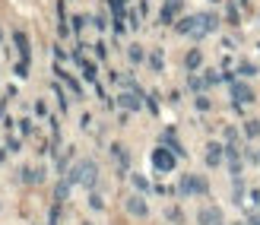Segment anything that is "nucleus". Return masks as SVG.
<instances>
[{"instance_id":"a211bd4d","label":"nucleus","mask_w":260,"mask_h":225,"mask_svg":"<svg viewBox=\"0 0 260 225\" xmlns=\"http://www.w3.org/2000/svg\"><path fill=\"white\" fill-rule=\"evenodd\" d=\"M130 181H134V187H137L140 194H146V190H149V181L143 178V175H134V178H130Z\"/></svg>"},{"instance_id":"aec40b11","label":"nucleus","mask_w":260,"mask_h":225,"mask_svg":"<svg viewBox=\"0 0 260 225\" xmlns=\"http://www.w3.org/2000/svg\"><path fill=\"white\" fill-rule=\"evenodd\" d=\"M244 134H248V137H260V121H248V124H244Z\"/></svg>"},{"instance_id":"b1692460","label":"nucleus","mask_w":260,"mask_h":225,"mask_svg":"<svg viewBox=\"0 0 260 225\" xmlns=\"http://www.w3.org/2000/svg\"><path fill=\"white\" fill-rule=\"evenodd\" d=\"M168 219H172V222H181L184 216H181V209H178V206H172V209H168Z\"/></svg>"},{"instance_id":"6e6552de","label":"nucleus","mask_w":260,"mask_h":225,"mask_svg":"<svg viewBox=\"0 0 260 225\" xmlns=\"http://www.w3.org/2000/svg\"><path fill=\"white\" fill-rule=\"evenodd\" d=\"M13 42H16V48H19V60L29 63V38H25V32H16V35H13Z\"/></svg>"},{"instance_id":"f257e3e1","label":"nucleus","mask_w":260,"mask_h":225,"mask_svg":"<svg viewBox=\"0 0 260 225\" xmlns=\"http://www.w3.org/2000/svg\"><path fill=\"white\" fill-rule=\"evenodd\" d=\"M219 25V19L213 16V13H193V16H184L175 22L178 35H190V38H206L213 29Z\"/></svg>"},{"instance_id":"412c9836","label":"nucleus","mask_w":260,"mask_h":225,"mask_svg":"<svg viewBox=\"0 0 260 225\" xmlns=\"http://www.w3.org/2000/svg\"><path fill=\"white\" fill-rule=\"evenodd\" d=\"M149 67L152 70H162V51H152V54H149Z\"/></svg>"},{"instance_id":"f3484780","label":"nucleus","mask_w":260,"mask_h":225,"mask_svg":"<svg viewBox=\"0 0 260 225\" xmlns=\"http://www.w3.org/2000/svg\"><path fill=\"white\" fill-rule=\"evenodd\" d=\"M127 57H130V63H143V48L140 45H130L127 48Z\"/></svg>"},{"instance_id":"c85d7f7f","label":"nucleus","mask_w":260,"mask_h":225,"mask_svg":"<svg viewBox=\"0 0 260 225\" xmlns=\"http://www.w3.org/2000/svg\"><path fill=\"white\" fill-rule=\"evenodd\" d=\"M0 42H4V32H0Z\"/></svg>"},{"instance_id":"cd10ccee","label":"nucleus","mask_w":260,"mask_h":225,"mask_svg":"<svg viewBox=\"0 0 260 225\" xmlns=\"http://www.w3.org/2000/svg\"><path fill=\"white\" fill-rule=\"evenodd\" d=\"M248 225H260V213H251L248 216Z\"/></svg>"},{"instance_id":"423d86ee","label":"nucleus","mask_w":260,"mask_h":225,"mask_svg":"<svg viewBox=\"0 0 260 225\" xmlns=\"http://www.w3.org/2000/svg\"><path fill=\"white\" fill-rule=\"evenodd\" d=\"M197 222H200V225H219V222H222V213H219L216 206H206V209H200Z\"/></svg>"},{"instance_id":"5701e85b","label":"nucleus","mask_w":260,"mask_h":225,"mask_svg":"<svg viewBox=\"0 0 260 225\" xmlns=\"http://www.w3.org/2000/svg\"><path fill=\"white\" fill-rule=\"evenodd\" d=\"M89 203H92V209H102L105 203H102V197L99 194H89Z\"/></svg>"},{"instance_id":"9d476101","label":"nucleus","mask_w":260,"mask_h":225,"mask_svg":"<svg viewBox=\"0 0 260 225\" xmlns=\"http://www.w3.org/2000/svg\"><path fill=\"white\" fill-rule=\"evenodd\" d=\"M162 146H168V149H172L175 155H184V149H181V143L175 140V130H165V134H162Z\"/></svg>"},{"instance_id":"c756f323","label":"nucleus","mask_w":260,"mask_h":225,"mask_svg":"<svg viewBox=\"0 0 260 225\" xmlns=\"http://www.w3.org/2000/svg\"><path fill=\"white\" fill-rule=\"evenodd\" d=\"M219 225H222V222H219Z\"/></svg>"},{"instance_id":"39448f33","label":"nucleus","mask_w":260,"mask_h":225,"mask_svg":"<svg viewBox=\"0 0 260 225\" xmlns=\"http://www.w3.org/2000/svg\"><path fill=\"white\" fill-rule=\"evenodd\" d=\"M222 158H225V149L219 146V143H210V146H206V165H210V168L222 165Z\"/></svg>"},{"instance_id":"20e7f679","label":"nucleus","mask_w":260,"mask_h":225,"mask_svg":"<svg viewBox=\"0 0 260 225\" xmlns=\"http://www.w3.org/2000/svg\"><path fill=\"white\" fill-rule=\"evenodd\" d=\"M127 213L137 216V219H146L149 216V206H146V200H143L140 194H134V197H127Z\"/></svg>"},{"instance_id":"f8f14e48","label":"nucleus","mask_w":260,"mask_h":225,"mask_svg":"<svg viewBox=\"0 0 260 225\" xmlns=\"http://www.w3.org/2000/svg\"><path fill=\"white\" fill-rule=\"evenodd\" d=\"M178 10H181V4H178V0H168V4L162 7V22H175Z\"/></svg>"},{"instance_id":"393cba45","label":"nucleus","mask_w":260,"mask_h":225,"mask_svg":"<svg viewBox=\"0 0 260 225\" xmlns=\"http://www.w3.org/2000/svg\"><path fill=\"white\" fill-rule=\"evenodd\" d=\"M219 79H222V76H219L216 70H210V73H206V86H213V83H219Z\"/></svg>"},{"instance_id":"bb28decb","label":"nucleus","mask_w":260,"mask_h":225,"mask_svg":"<svg viewBox=\"0 0 260 225\" xmlns=\"http://www.w3.org/2000/svg\"><path fill=\"white\" fill-rule=\"evenodd\" d=\"M229 19L238 22V7H235V4H229Z\"/></svg>"},{"instance_id":"7ed1b4c3","label":"nucleus","mask_w":260,"mask_h":225,"mask_svg":"<svg viewBox=\"0 0 260 225\" xmlns=\"http://www.w3.org/2000/svg\"><path fill=\"white\" fill-rule=\"evenodd\" d=\"M152 165H155V171H172L178 165V155L168 146H155L152 149Z\"/></svg>"},{"instance_id":"4468645a","label":"nucleus","mask_w":260,"mask_h":225,"mask_svg":"<svg viewBox=\"0 0 260 225\" xmlns=\"http://www.w3.org/2000/svg\"><path fill=\"white\" fill-rule=\"evenodd\" d=\"M178 190H181V197H190V194H193V175H184V178H181Z\"/></svg>"},{"instance_id":"f03ea898","label":"nucleus","mask_w":260,"mask_h":225,"mask_svg":"<svg viewBox=\"0 0 260 225\" xmlns=\"http://www.w3.org/2000/svg\"><path fill=\"white\" fill-rule=\"evenodd\" d=\"M95 178H99V168H95V162H89V158H86V162H80V165L70 171L67 181L70 184L80 181V184H86V187H95Z\"/></svg>"},{"instance_id":"ddd939ff","label":"nucleus","mask_w":260,"mask_h":225,"mask_svg":"<svg viewBox=\"0 0 260 225\" xmlns=\"http://www.w3.org/2000/svg\"><path fill=\"white\" fill-rule=\"evenodd\" d=\"M200 63H203V54H200V51H187V57H184V67H187V70H197Z\"/></svg>"},{"instance_id":"1a4fd4ad","label":"nucleus","mask_w":260,"mask_h":225,"mask_svg":"<svg viewBox=\"0 0 260 225\" xmlns=\"http://www.w3.org/2000/svg\"><path fill=\"white\" fill-rule=\"evenodd\" d=\"M232 95H235V102H254V92L244 83H232Z\"/></svg>"},{"instance_id":"4be33fe9","label":"nucleus","mask_w":260,"mask_h":225,"mask_svg":"<svg viewBox=\"0 0 260 225\" xmlns=\"http://www.w3.org/2000/svg\"><path fill=\"white\" fill-rule=\"evenodd\" d=\"M225 143H238V130L235 127H225Z\"/></svg>"},{"instance_id":"dca6fc26","label":"nucleus","mask_w":260,"mask_h":225,"mask_svg":"<svg viewBox=\"0 0 260 225\" xmlns=\"http://www.w3.org/2000/svg\"><path fill=\"white\" fill-rule=\"evenodd\" d=\"M187 89H190V92H197V95H200V92L206 89V79H200V76H190V79H187Z\"/></svg>"},{"instance_id":"a878e982","label":"nucleus","mask_w":260,"mask_h":225,"mask_svg":"<svg viewBox=\"0 0 260 225\" xmlns=\"http://www.w3.org/2000/svg\"><path fill=\"white\" fill-rule=\"evenodd\" d=\"M197 108H200V111H210V99H203V95H197Z\"/></svg>"},{"instance_id":"0eeeda50","label":"nucleus","mask_w":260,"mask_h":225,"mask_svg":"<svg viewBox=\"0 0 260 225\" xmlns=\"http://www.w3.org/2000/svg\"><path fill=\"white\" fill-rule=\"evenodd\" d=\"M118 105L124 111H140V92L134 95V92H124V95H118Z\"/></svg>"},{"instance_id":"2eb2a0df","label":"nucleus","mask_w":260,"mask_h":225,"mask_svg":"<svg viewBox=\"0 0 260 225\" xmlns=\"http://www.w3.org/2000/svg\"><path fill=\"white\" fill-rule=\"evenodd\" d=\"M193 194H210V184H206V178L203 175H193Z\"/></svg>"},{"instance_id":"6ab92c4d","label":"nucleus","mask_w":260,"mask_h":225,"mask_svg":"<svg viewBox=\"0 0 260 225\" xmlns=\"http://www.w3.org/2000/svg\"><path fill=\"white\" fill-rule=\"evenodd\" d=\"M67 194H70V181H60V184H57V190H54V200H63Z\"/></svg>"},{"instance_id":"7c9ffc66","label":"nucleus","mask_w":260,"mask_h":225,"mask_svg":"<svg viewBox=\"0 0 260 225\" xmlns=\"http://www.w3.org/2000/svg\"><path fill=\"white\" fill-rule=\"evenodd\" d=\"M86 225H89V222H86Z\"/></svg>"},{"instance_id":"9b49d317","label":"nucleus","mask_w":260,"mask_h":225,"mask_svg":"<svg viewBox=\"0 0 260 225\" xmlns=\"http://www.w3.org/2000/svg\"><path fill=\"white\" fill-rule=\"evenodd\" d=\"M111 155L118 158V168H121V171H127V165H130V155H127V149L114 143V146H111Z\"/></svg>"}]
</instances>
